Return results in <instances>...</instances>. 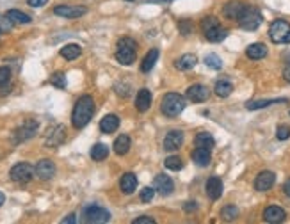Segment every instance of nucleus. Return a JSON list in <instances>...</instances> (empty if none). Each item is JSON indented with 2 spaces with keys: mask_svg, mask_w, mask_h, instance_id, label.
Segmentation results:
<instances>
[{
  "mask_svg": "<svg viewBox=\"0 0 290 224\" xmlns=\"http://www.w3.org/2000/svg\"><path fill=\"white\" fill-rule=\"evenodd\" d=\"M73 223H77V215L75 214H70L68 217L62 219V224H73Z\"/></svg>",
  "mask_w": 290,
  "mask_h": 224,
  "instance_id": "obj_48",
  "label": "nucleus"
},
{
  "mask_svg": "<svg viewBox=\"0 0 290 224\" xmlns=\"http://www.w3.org/2000/svg\"><path fill=\"white\" fill-rule=\"evenodd\" d=\"M82 221L88 224H104L110 221V212L96 203L86 205L82 210Z\"/></svg>",
  "mask_w": 290,
  "mask_h": 224,
  "instance_id": "obj_4",
  "label": "nucleus"
},
{
  "mask_svg": "<svg viewBox=\"0 0 290 224\" xmlns=\"http://www.w3.org/2000/svg\"><path fill=\"white\" fill-rule=\"evenodd\" d=\"M119 189H121V192L123 194H134L135 189H137V176H135L134 172H125L121 180H119Z\"/></svg>",
  "mask_w": 290,
  "mask_h": 224,
  "instance_id": "obj_19",
  "label": "nucleus"
},
{
  "mask_svg": "<svg viewBox=\"0 0 290 224\" xmlns=\"http://www.w3.org/2000/svg\"><path fill=\"white\" fill-rule=\"evenodd\" d=\"M191 158L198 167H207L208 164H210V160H212V155H210V150H208V148L196 146V150H192Z\"/></svg>",
  "mask_w": 290,
  "mask_h": 224,
  "instance_id": "obj_18",
  "label": "nucleus"
},
{
  "mask_svg": "<svg viewBox=\"0 0 290 224\" xmlns=\"http://www.w3.org/2000/svg\"><path fill=\"white\" fill-rule=\"evenodd\" d=\"M178 31H180L181 36H189V34L194 31V25H192L191 20H181L180 23H178Z\"/></svg>",
  "mask_w": 290,
  "mask_h": 224,
  "instance_id": "obj_40",
  "label": "nucleus"
},
{
  "mask_svg": "<svg viewBox=\"0 0 290 224\" xmlns=\"http://www.w3.org/2000/svg\"><path fill=\"white\" fill-rule=\"evenodd\" d=\"M283 192H285L287 198H290V178L287 180L285 183H283Z\"/></svg>",
  "mask_w": 290,
  "mask_h": 224,
  "instance_id": "obj_51",
  "label": "nucleus"
},
{
  "mask_svg": "<svg viewBox=\"0 0 290 224\" xmlns=\"http://www.w3.org/2000/svg\"><path fill=\"white\" fill-rule=\"evenodd\" d=\"M132 224H155V219L150 217V215H143V217H137V219L132 221Z\"/></svg>",
  "mask_w": 290,
  "mask_h": 224,
  "instance_id": "obj_44",
  "label": "nucleus"
},
{
  "mask_svg": "<svg viewBox=\"0 0 290 224\" xmlns=\"http://www.w3.org/2000/svg\"><path fill=\"white\" fill-rule=\"evenodd\" d=\"M37 128H39V125H37L36 120H25L23 125H20L13 132L11 142H13V144H20V142L29 141V139H32V137L37 134Z\"/></svg>",
  "mask_w": 290,
  "mask_h": 224,
  "instance_id": "obj_7",
  "label": "nucleus"
},
{
  "mask_svg": "<svg viewBox=\"0 0 290 224\" xmlns=\"http://www.w3.org/2000/svg\"><path fill=\"white\" fill-rule=\"evenodd\" d=\"M226 36H228V31L224 29L221 23L219 25H216L214 29H210V31L205 32V37H207L208 41L212 43H221L223 39H226Z\"/></svg>",
  "mask_w": 290,
  "mask_h": 224,
  "instance_id": "obj_27",
  "label": "nucleus"
},
{
  "mask_svg": "<svg viewBox=\"0 0 290 224\" xmlns=\"http://www.w3.org/2000/svg\"><path fill=\"white\" fill-rule=\"evenodd\" d=\"M183 210H185V212H194V210H198L196 201H187V203L183 205Z\"/></svg>",
  "mask_w": 290,
  "mask_h": 224,
  "instance_id": "obj_47",
  "label": "nucleus"
},
{
  "mask_svg": "<svg viewBox=\"0 0 290 224\" xmlns=\"http://www.w3.org/2000/svg\"><path fill=\"white\" fill-rule=\"evenodd\" d=\"M185 107H187L185 96H181V94H178V93H167L166 96L162 98V103H161L162 114L167 116V118H176V116H180Z\"/></svg>",
  "mask_w": 290,
  "mask_h": 224,
  "instance_id": "obj_2",
  "label": "nucleus"
},
{
  "mask_svg": "<svg viewBox=\"0 0 290 224\" xmlns=\"http://www.w3.org/2000/svg\"><path fill=\"white\" fill-rule=\"evenodd\" d=\"M130 146H132V141L127 134H121L119 137H116L114 141V151L116 155H127L130 151Z\"/></svg>",
  "mask_w": 290,
  "mask_h": 224,
  "instance_id": "obj_28",
  "label": "nucleus"
},
{
  "mask_svg": "<svg viewBox=\"0 0 290 224\" xmlns=\"http://www.w3.org/2000/svg\"><path fill=\"white\" fill-rule=\"evenodd\" d=\"M107 155H109V148L105 146V144H102V142H96V144L91 148V158H93L94 162L105 160Z\"/></svg>",
  "mask_w": 290,
  "mask_h": 224,
  "instance_id": "obj_33",
  "label": "nucleus"
},
{
  "mask_svg": "<svg viewBox=\"0 0 290 224\" xmlns=\"http://www.w3.org/2000/svg\"><path fill=\"white\" fill-rule=\"evenodd\" d=\"M237 21L244 31H256V29L262 25L264 18H262V13H260L256 7H253V5H246L242 11V15H240V18H238Z\"/></svg>",
  "mask_w": 290,
  "mask_h": 224,
  "instance_id": "obj_5",
  "label": "nucleus"
},
{
  "mask_svg": "<svg viewBox=\"0 0 290 224\" xmlns=\"http://www.w3.org/2000/svg\"><path fill=\"white\" fill-rule=\"evenodd\" d=\"M127 2H132V0H127Z\"/></svg>",
  "mask_w": 290,
  "mask_h": 224,
  "instance_id": "obj_54",
  "label": "nucleus"
},
{
  "mask_svg": "<svg viewBox=\"0 0 290 224\" xmlns=\"http://www.w3.org/2000/svg\"><path fill=\"white\" fill-rule=\"evenodd\" d=\"M157 59H159V50L153 48V50H150V52L146 53V57L143 59V63H141V71H143V73H150L151 69H153V66H155Z\"/></svg>",
  "mask_w": 290,
  "mask_h": 224,
  "instance_id": "obj_30",
  "label": "nucleus"
},
{
  "mask_svg": "<svg viewBox=\"0 0 290 224\" xmlns=\"http://www.w3.org/2000/svg\"><path fill=\"white\" fill-rule=\"evenodd\" d=\"M94 114V100L91 94H84L80 98L77 100V103L73 107V112H72V125L80 130L84 126L88 125L91 118Z\"/></svg>",
  "mask_w": 290,
  "mask_h": 224,
  "instance_id": "obj_1",
  "label": "nucleus"
},
{
  "mask_svg": "<svg viewBox=\"0 0 290 224\" xmlns=\"http://www.w3.org/2000/svg\"><path fill=\"white\" fill-rule=\"evenodd\" d=\"M194 144L199 148L212 150V148L216 146V139H214V136L208 134V132H199V134H196V137H194Z\"/></svg>",
  "mask_w": 290,
  "mask_h": 224,
  "instance_id": "obj_29",
  "label": "nucleus"
},
{
  "mask_svg": "<svg viewBox=\"0 0 290 224\" xmlns=\"http://www.w3.org/2000/svg\"><path fill=\"white\" fill-rule=\"evenodd\" d=\"M48 82L52 84V86H55L57 89H66V75L62 73V71H55V73L50 75Z\"/></svg>",
  "mask_w": 290,
  "mask_h": 224,
  "instance_id": "obj_34",
  "label": "nucleus"
},
{
  "mask_svg": "<svg viewBox=\"0 0 290 224\" xmlns=\"http://www.w3.org/2000/svg\"><path fill=\"white\" fill-rule=\"evenodd\" d=\"M61 57L66 59V61H75L77 57H80V53H82V47L77 45V43H68L64 47L61 48Z\"/></svg>",
  "mask_w": 290,
  "mask_h": 224,
  "instance_id": "obj_23",
  "label": "nucleus"
},
{
  "mask_svg": "<svg viewBox=\"0 0 290 224\" xmlns=\"http://www.w3.org/2000/svg\"><path fill=\"white\" fill-rule=\"evenodd\" d=\"M119 128V118L116 114H107L100 121V132L104 134H112Z\"/></svg>",
  "mask_w": 290,
  "mask_h": 224,
  "instance_id": "obj_20",
  "label": "nucleus"
},
{
  "mask_svg": "<svg viewBox=\"0 0 290 224\" xmlns=\"http://www.w3.org/2000/svg\"><path fill=\"white\" fill-rule=\"evenodd\" d=\"M287 219V214L285 210L280 208V207H267V208L264 210V221L265 223H271V224H280L283 223V221Z\"/></svg>",
  "mask_w": 290,
  "mask_h": 224,
  "instance_id": "obj_17",
  "label": "nucleus"
},
{
  "mask_svg": "<svg viewBox=\"0 0 290 224\" xmlns=\"http://www.w3.org/2000/svg\"><path fill=\"white\" fill-rule=\"evenodd\" d=\"M27 4L31 7H43V5L48 4V0H27Z\"/></svg>",
  "mask_w": 290,
  "mask_h": 224,
  "instance_id": "obj_46",
  "label": "nucleus"
},
{
  "mask_svg": "<svg viewBox=\"0 0 290 224\" xmlns=\"http://www.w3.org/2000/svg\"><path fill=\"white\" fill-rule=\"evenodd\" d=\"M232 91H233V86H232V82L230 80H218L216 82V86H214V93L218 94L219 98H228L230 94H232Z\"/></svg>",
  "mask_w": 290,
  "mask_h": 224,
  "instance_id": "obj_32",
  "label": "nucleus"
},
{
  "mask_svg": "<svg viewBox=\"0 0 290 224\" xmlns=\"http://www.w3.org/2000/svg\"><path fill=\"white\" fill-rule=\"evenodd\" d=\"M86 13H88V9L82 5H57V7H54V15L66 18V20H77Z\"/></svg>",
  "mask_w": 290,
  "mask_h": 224,
  "instance_id": "obj_9",
  "label": "nucleus"
},
{
  "mask_svg": "<svg viewBox=\"0 0 290 224\" xmlns=\"http://www.w3.org/2000/svg\"><path fill=\"white\" fill-rule=\"evenodd\" d=\"M153 187L161 196H171L173 190H175V183L167 174H157L155 180H153Z\"/></svg>",
  "mask_w": 290,
  "mask_h": 224,
  "instance_id": "obj_12",
  "label": "nucleus"
},
{
  "mask_svg": "<svg viewBox=\"0 0 290 224\" xmlns=\"http://www.w3.org/2000/svg\"><path fill=\"white\" fill-rule=\"evenodd\" d=\"M164 166H166V169H169V171H180L181 167H183V162H181L180 156H167L166 160H164Z\"/></svg>",
  "mask_w": 290,
  "mask_h": 224,
  "instance_id": "obj_36",
  "label": "nucleus"
},
{
  "mask_svg": "<svg viewBox=\"0 0 290 224\" xmlns=\"http://www.w3.org/2000/svg\"><path fill=\"white\" fill-rule=\"evenodd\" d=\"M11 93V86L9 84H4V86H0V96H5V94Z\"/></svg>",
  "mask_w": 290,
  "mask_h": 224,
  "instance_id": "obj_49",
  "label": "nucleus"
},
{
  "mask_svg": "<svg viewBox=\"0 0 290 224\" xmlns=\"http://www.w3.org/2000/svg\"><path fill=\"white\" fill-rule=\"evenodd\" d=\"M116 93L125 98V96H128L130 94V89H128V86H121V84H118V86H116Z\"/></svg>",
  "mask_w": 290,
  "mask_h": 224,
  "instance_id": "obj_45",
  "label": "nucleus"
},
{
  "mask_svg": "<svg viewBox=\"0 0 290 224\" xmlns=\"http://www.w3.org/2000/svg\"><path fill=\"white\" fill-rule=\"evenodd\" d=\"M276 103H287V98L253 100V102H248V103H246V109L248 110H258V109H265V107H271V105H276Z\"/></svg>",
  "mask_w": 290,
  "mask_h": 224,
  "instance_id": "obj_25",
  "label": "nucleus"
},
{
  "mask_svg": "<svg viewBox=\"0 0 290 224\" xmlns=\"http://www.w3.org/2000/svg\"><path fill=\"white\" fill-rule=\"evenodd\" d=\"M244 7H246V4H242V2H237V0H233V2H228V4L223 7V13L226 18H230V20H238L240 18V15H242Z\"/></svg>",
  "mask_w": 290,
  "mask_h": 224,
  "instance_id": "obj_21",
  "label": "nucleus"
},
{
  "mask_svg": "<svg viewBox=\"0 0 290 224\" xmlns=\"http://www.w3.org/2000/svg\"><path fill=\"white\" fill-rule=\"evenodd\" d=\"M155 192H157L155 187H145V189H141L139 199L143 201V203H151V199H153Z\"/></svg>",
  "mask_w": 290,
  "mask_h": 224,
  "instance_id": "obj_39",
  "label": "nucleus"
},
{
  "mask_svg": "<svg viewBox=\"0 0 290 224\" xmlns=\"http://www.w3.org/2000/svg\"><path fill=\"white\" fill-rule=\"evenodd\" d=\"M64 139H66V128H64L62 125H57V126H54L52 130L47 134L45 144H47L48 148H57L64 142Z\"/></svg>",
  "mask_w": 290,
  "mask_h": 224,
  "instance_id": "obj_13",
  "label": "nucleus"
},
{
  "mask_svg": "<svg viewBox=\"0 0 290 224\" xmlns=\"http://www.w3.org/2000/svg\"><path fill=\"white\" fill-rule=\"evenodd\" d=\"M246 55L249 59H253V61H260V59H264L267 55V47L264 43H253V45H249L246 48Z\"/></svg>",
  "mask_w": 290,
  "mask_h": 224,
  "instance_id": "obj_24",
  "label": "nucleus"
},
{
  "mask_svg": "<svg viewBox=\"0 0 290 224\" xmlns=\"http://www.w3.org/2000/svg\"><path fill=\"white\" fill-rule=\"evenodd\" d=\"M208 96H210V89L207 86H203V84H194L191 87L187 89L185 93V98L194 102V103H201V102H207Z\"/></svg>",
  "mask_w": 290,
  "mask_h": 224,
  "instance_id": "obj_10",
  "label": "nucleus"
},
{
  "mask_svg": "<svg viewBox=\"0 0 290 224\" xmlns=\"http://www.w3.org/2000/svg\"><path fill=\"white\" fill-rule=\"evenodd\" d=\"M271 41L276 45H289L290 43V23L285 20H276L269 27Z\"/></svg>",
  "mask_w": 290,
  "mask_h": 224,
  "instance_id": "obj_6",
  "label": "nucleus"
},
{
  "mask_svg": "<svg viewBox=\"0 0 290 224\" xmlns=\"http://www.w3.org/2000/svg\"><path fill=\"white\" fill-rule=\"evenodd\" d=\"M151 93L148 89H141L137 96H135V109L139 110V112H146V110L151 107Z\"/></svg>",
  "mask_w": 290,
  "mask_h": 224,
  "instance_id": "obj_22",
  "label": "nucleus"
},
{
  "mask_svg": "<svg viewBox=\"0 0 290 224\" xmlns=\"http://www.w3.org/2000/svg\"><path fill=\"white\" fill-rule=\"evenodd\" d=\"M11 80V69L7 66H0V86L9 84Z\"/></svg>",
  "mask_w": 290,
  "mask_h": 224,
  "instance_id": "obj_43",
  "label": "nucleus"
},
{
  "mask_svg": "<svg viewBox=\"0 0 290 224\" xmlns=\"http://www.w3.org/2000/svg\"><path fill=\"white\" fill-rule=\"evenodd\" d=\"M221 217H223L224 221H235L238 217V208L235 205H226V207H223V210H221Z\"/></svg>",
  "mask_w": 290,
  "mask_h": 224,
  "instance_id": "obj_35",
  "label": "nucleus"
},
{
  "mask_svg": "<svg viewBox=\"0 0 290 224\" xmlns=\"http://www.w3.org/2000/svg\"><path fill=\"white\" fill-rule=\"evenodd\" d=\"M223 180L218 176H212L207 180V185H205V190H207V196L212 201H216V199H219L221 196H223Z\"/></svg>",
  "mask_w": 290,
  "mask_h": 224,
  "instance_id": "obj_16",
  "label": "nucleus"
},
{
  "mask_svg": "<svg viewBox=\"0 0 290 224\" xmlns=\"http://www.w3.org/2000/svg\"><path fill=\"white\" fill-rule=\"evenodd\" d=\"M283 78L290 84V64H287L285 68H283Z\"/></svg>",
  "mask_w": 290,
  "mask_h": 224,
  "instance_id": "obj_50",
  "label": "nucleus"
},
{
  "mask_svg": "<svg viewBox=\"0 0 290 224\" xmlns=\"http://www.w3.org/2000/svg\"><path fill=\"white\" fill-rule=\"evenodd\" d=\"M205 64H207L208 68H212V69H221V68H223V61H221V57H219V55H216V53H208L207 57H205Z\"/></svg>",
  "mask_w": 290,
  "mask_h": 224,
  "instance_id": "obj_37",
  "label": "nucleus"
},
{
  "mask_svg": "<svg viewBox=\"0 0 290 224\" xmlns=\"http://www.w3.org/2000/svg\"><path fill=\"white\" fill-rule=\"evenodd\" d=\"M13 21L7 18V16H2L0 15V34H4V32H9L11 29H13Z\"/></svg>",
  "mask_w": 290,
  "mask_h": 224,
  "instance_id": "obj_41",
  "label": "nucleus"
},
{
  "mask_svg": "<svg viewBox=\"0 0 290 224\" xmlns=\"http://www.w3.org/2000/svg\"><path fill=\"white\" fill-rule=\"evenodd\" d=\"M276 182V174L272 171H262L256 176L254 180V189L258 190V192H265V190H269Z\"/></svg>",
  "mask_w": 290,
  "mask_h": 224,
  "instance_id": "obj_15",
  "label": "nucleus"
},
{
  "mask_svg": "<svg viewBox=\"0 0 290 224\" xmlns=\"http://www.w3.org/2000/svg\"><path fill=\"white\" fill-rule=\"evenodd\" d=\"M183 139H185V136H183V132L181 130H171L166 137H164V150L166 151L180 150L181 144H183Z\"/></svg>",
  "mask_w": 290,
  "mask_h": 224,
  "instance_id": "obj_14",
  "label": "nucleus"
},
{
  "mask_svg": "<svg viewBox=\"0 0 290 224\" xmlns=\"http://www.w3.org/2000/svg\"><path fill=\"white\" fill-rule=\"evenodd\" d=\"M145 4H166V2H171V0H143Z\"/></svg>",
  "mask_w": 290,
  "mask_h": 224,
  "instance_id": "obj_52",
  "label": "nucleus"
},
{
  "mask_svg": "<svg viewBox=\"0 0 290 224\" xmlns=\"http://www.w3.org/2000/svg\"><path fill=\"white\" fill-rule=\"evenodd\" d=\"M4 203H5V196H4L2 192H0V207H2Z\"/></svg>",
  "mask_w": 290,
  "mask_h": 224,
  "instance_id": "obj_53",
  "label": "nucleus"
},
{
  "mask_svg": "<svg viewBox=\"0 0 290 224\" xmlns=\"http://www.w3.org/2000/svg\"><path fill=\"white\" fill-rule=\"evenodd\" d=\"M135 53H137V43L132 37H121L116 48V61L123 66H130L135 61Z\"/></svg>",
  "mask_w": 290,
  "mask_h": 224,
  "instance_id": "obj_3",
  "label": "nucleus"
},
{
  "mask_svg": "<svg viewBox=\"0 0 290 224\" xmlns=\"http://www.w3.org/2000/svg\"><path fill=\"white\" fill-rule=\"evenodd\" d=\"M5 16H7L15 25H27V23H31L32 21L31 16L25 15V13L20 9H9L7 13H5Z\"/></svg>",
  "mask_w": 290,
  "mask_h": 224,
  "instance_id": "obj_26",
  "label": "nucleus"
},
{
  "mask_svg": "<svg viewBox=\"0 0 290 224\" xmlns=\"http://www.w3.org/2000/svg\"><path fill=\"white\" fill-rule=\"evenodd\" d=\"M34 171H36V176L39 178V180L47 182V180H52V178L55 176V171H57V169H55V164H54L52 160L43 158V160H39L36 164Z\"/></svg>",
  "mask_w": 290,
  "mask_h": 224,
  "instance_id": "obj_11",
  "label": "nucleus"
},
{
  "mask_svg": "<svg viewBox=\"0 0 290 224\" xmlns=\"http://www.w3.org/2000/svg\"><path fill=\"white\" fill-rule=\"evenodd\" d=\"M216 25H219V20L216 18V16H205L201 20V23H199V27H201L203 32L210 31V29H214Z\"/></svg>",
  "mask_w": 290,
  "mask_h": 224,
  "instance_id": "obj_38",
  "label": "nucleus"
},
{
  "mask_svg": "<svg viewBox=\"0 0 290 224\" xmlns=\"http://www.w3.org/2000/svg\"><path fill=\"white\" fill-rule=\"evenodd\" d=\"M34 174H36L34 167H32L31 164H27V162L15 164L9 171V178L15 183H29L32 178H34Z\"/></svg>",
  "mask_w": 290,
  "mask_h": 224,
  "instance_id": "obj_8",
  "label": "nucleus"
},
{
  "mask_svg": "<svg viewBox=\"0 0 290 224\" xmlns=\"http://www.w3.org/2000/svg\"><path fill=\"white\" fill-rule=\"evenodd\" d=\"M276 137H278L280 141H287V139L290 137V126L289 125L278 126V130H276Z\"/></svg>",
  "mask_w": 290,
  "mask_h": 224,
  "instance_id": "obj_42",
  "label": "nucleus"
},
{
  "mask_svg": "<svg viewBox=\"0 0 290 224\" xmlns=\"http://www.w3.org/2000/svg\"><path fill=\"white\" fill-rule=\"evenodd\" d=\"M196 55H192V53H185V55H181L178 61L175 63L176 69H180V71H189L196 66Z\"/></svg>",
  "mask_w": 290,
  "mask_h": 224,
  "instance_id": "obj_31",
  "label": "nucleus"
}]
</instances>
